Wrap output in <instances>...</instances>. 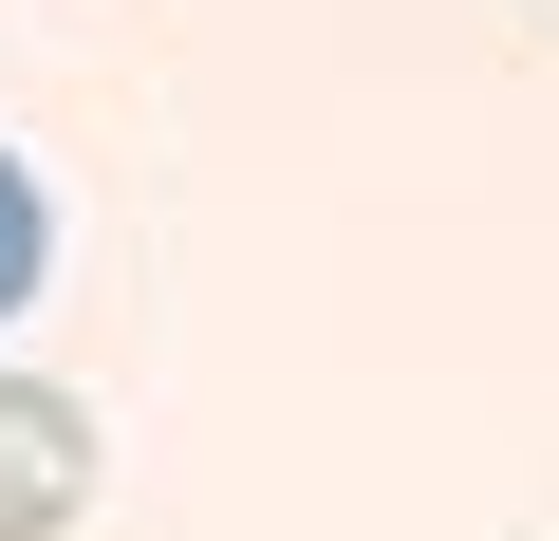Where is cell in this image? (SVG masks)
<instances>
[{"label":"cell","instance_id":"1","mask_svg":"<svg viewBox=\"0 0 559 541\" xmlns=\"http://www.w3.org/2000/svg\"><path fill=\"white\" fill-rule=\"evenodd\" d=\"M94 504V411L57 374H0V541H57Z\"/></svg>","mask_w":559,"mask_h":541},{"label":"cell","instance_id":"2","mask_svg":"<svg viewBox=\"0 0 559 541\" xmlns=\"http://www.w3.org/2000/svg\"><path fill=\"white\" fill-rule=\"evenodd\" d=\"M38 261H57V205H38V168H20V150H0V318L38 299Z\"/></svg>","mask_w":559,"mask_h":541}]
</instances>
